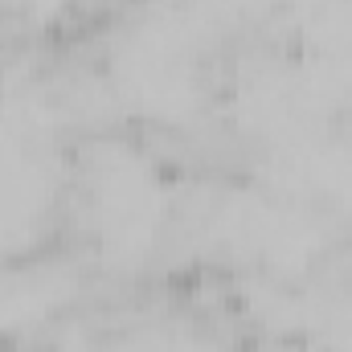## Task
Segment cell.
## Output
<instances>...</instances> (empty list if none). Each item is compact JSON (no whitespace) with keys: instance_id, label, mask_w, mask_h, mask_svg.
Listing matches in <instances>:
<instances>
[{"instance_id":"6da1fadb","label":"cell","mask_w":352,"mask_h":352,"mask_svg":"<svg viewBox=\"0 0 352 352\" xmlns=\"http://www.w3.org/2000/svg\"><path fill=\"white\" fill-rule=\"evenodd\" d=\"M94 221L107 258L135 263L152 250L164 221V184L135 152H102L94 168Z\"/></svg>"}]
</instances>
